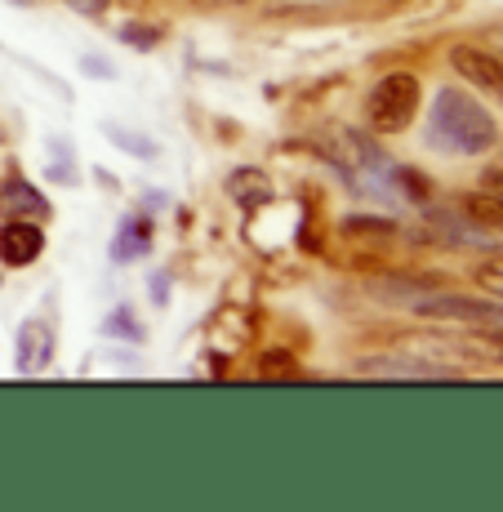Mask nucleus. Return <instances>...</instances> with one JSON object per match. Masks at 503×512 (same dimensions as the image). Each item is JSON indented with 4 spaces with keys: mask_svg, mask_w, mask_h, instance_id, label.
<instances>
[{
    "mask_svg": "<svg viewBox=\"0 0 503 512\" xmlns=\"http://www.w3.org/2000/svg\"><path fill=\"white\" fill-rule=\"evenodd\" d=\"M428 143L450 156H481L499 143V125L481 98H472L459 85H441L432 94L428 116Z\"/></svg>",
    "mask_w": 503,
    "mask_h": 512,
    "instance_id": "nucleus-1",
    "label": "nucleus"
},
{
    "mask_svg": "<svg viewBox=\"0 0 503 512\" xmlns=\"http://www.w3.org/2000/svg\"><path fill=\"white\" fill-rule=\"evenodd\" d=\"M450 67H455L459 81L477 85V90H486V94H503V58L490 54V49L455 45L450 49Z\"/></svg>",
    "mask_w": 503,
    "mask_h": 512,
    "instance_id": "nucleus-4",
    "label": "nucleus"
},
{
    "mask_svg": "<svg viewBox=\"0 0 503 512\" xmlns=\"http://www.w3.org/2000/svg\"><path fill=\"white\" fill-rule=\"evenodd\" d=\"M370 290L379 294L383 303H406V308H410V303L419 299V294H428V285H423V281H414V277H397V281L388 277V281H374Z\"/></svg>",
    "mask_w": 503,
    "mask_h": 512,
    "instance_id": "nucleus-9",
    "label": "nucleus"
},
{
    "mask_svg": "<svg viewBox=\"0 0 503 512\" xmlns=\"http://www.w3.org/2000/svg\"><path fill=\"white\" fill-rule=\"evenodd\" d=\"M45 250V232L27 219H5L0 223V263L5 268H32Z\"/></svg>",
    "mask_w": 503,
    "mask_h": 512,
    "instance_id": "nucleus-5",
    "label": "nucleus"
},
{
    "mask_svg": "<svg viewBox=\"0 0 503 512\" xmlns=\"http://www.w3.org/2000/svg\"><path fill=\"white\" fill-rule=\"evenodd\" d=\"M459 210H463V219L472 223V228H481V232H503V196L495 192H468L459 201Z\"/></svg>",
    "mask_w": 503,
    "mask_h": 512,
    "instance_id": "nucleus-8",
    "label": "nucleus"
},
{
    "mask_svg": "<svg viewBox=\"0 0 503 512\" xmlns=\"http://www.w3.org/2000/svg\"><path fill=\"white\" fill-rule=\"evenodd\" d=\"M477 343L490 361H503V326H481L477 330Z\"/></svg>",
    "mask_w": 503,
    "mask_h": 512,
    "instance_id": "nucleus-11",
    "label": "nucleus"
},
{
    "mask_svg": "<svg viewBox=\"0 0 503 512\" xmlns=\"http://www.w3.org/2000/svg\"><path fill=\"white\" fill-rule=\"evenodd\" d=\"M357 374H366V379H446L441 366L414 357H361Z\"/></svg>",
    "mask_w": 503,
    "mask_h": 512,
    "instance_id": "nucleus-6",
    "label": "nucleus"
},
{
    "mask_svg": "<svg viewBox=\"0 0 503 512\" xmlns=\"http://www.w3.org/2000/svg\"><path fill=\"white\" fill-rule=\"evenodd\" d=\"M419 317L428 321H455V326H503V299H472V294H419V299L410 303Z\"/></svg>",
    "mask_w": 503,
    "mask_h": 512,
    "instance_id": "nucleus-3",
    "label": "nucleus"
},
{
    "mask_svg": "<svg viewBox=\"0 0 503 512\" xmlns=\"http://www.w3.org/2000/svg\"><path fill=\"white\" fill-rule=\"evenodd\" d=\"M0 210H41L45 214V196H36L27 183H14L0 192Z\"/></svg>",
    "mask_w": 503,
    "mask_h": 512,
    "instance_id": "nucleus-10",
    "label": "nucleus"
},
{
    "mask_svg": "<svg viewBox=\"0 0 503 512\" xmlns=\"http://www.w3.org/2000/svg\"><path fill=\"white\" fill-rule=\"evenodd\" d=\"M223 5H245V0H223Z\"/></svg>",
    "mask_w": 503,
    "mask_h": 512,
    "instance_id": "nucleus-14",
    "label": "nucleus"
},
{
    "mask_svg": "<svg viewBox=\"0 0 503 512\" xmlns=\"http://www.w3.org/2000/svg\"><path fill=\"white\" fill-rule=\"evenodd\" d=\"M419 103H423L419 76L388 72L374 81V90L366 98V125L374 134H401V130H410V121L419 116Z\"/></svg>",
    "mask_w": 503,
    "mask_h": 512,
    "instance_id": "nucleus-2",
    "label": "nucleus"
},
{
    "mask_svg": "<svg viewBox=\"0 0 503 512\" xmlns=\"http://www.w3.org/2000/svg\"><path fill=\"white\" fill-rule=\"evenodd\" d=\"M76 9H81V14H98V9H103V0H72Z\"/></svg>",
    "mask_w": 503,
    "mask_h": 512,
    "instance_id": "nucleus-13",
    "label": "nucleus"
},
{
    "mask_svg": "<svg viewBox=\"0 0 503 512\" xmlns=\"http://www.w3.org/2000/svg\"><path fill=\"white\" fill-rule=\"evenodd\" d=\"M481 187H486V192H495V196H503V165H495V170H486V179H481Z\"/></svg>",
    "mask_w": 503,
    "mask_h": 512,
    "instance_id": "nucleus-12",
    "label": "nucleus"
},
{
    "mask_svg": "<svg viewBox=\"0 0 503 512\" xmlns=\"http://www.w3.org/2000/svg\"><path fill=\"white\" fill-rule=\"evenodd\" d=\"M499 58H503V54H499Z\"/></svg>",
    "mask_w": 503,
    "mask_h": 512,
    "instance_id": "nucleus-15",
    "label": "nucleus"
},
{
    "mask_svg": "<svg viewBox=\"0 0 503 512\" xmlns=\"http://www.w3.org/2000/svg\"><path fill=\"white\" fill-rule=\"evenodd\" d=\"M49 352H54V339H49L45 321H23V330H18V370L36 374L41 366H49Z\"/></svg>",
    "mask_w": 503,
    "mask_h": 512,
    "instance_id": "nucleus-7",
    "label": "nucleus"
}]
</instances>
